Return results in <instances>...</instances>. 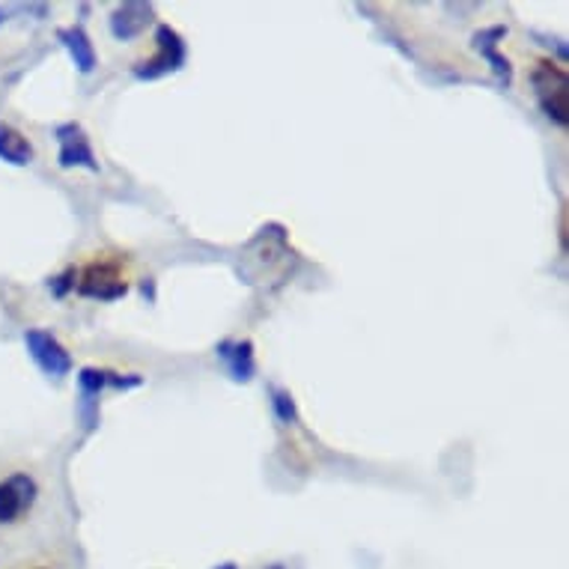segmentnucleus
<instances>
[{"instance_id": "5", "label": "nucleus", "mask_w": 569, "mask_h": 569, "mask_svg": "<svg viewBox=\"0 0 569 569\" xmlns=\"http://www.w3.org/2000/svg\"><path fill=\"white\" fill-rule=\"evenodd\" d=\"M28 350H31L33 361L40 364L49 376H66L72 369V358L69 352L63 350L61 343H57V337H51L49 331H40L33 329L28 331Z\"/></svg>"}, {"instance_id": "10", "label": "nucleus", "mask_w": 569, "mask_h": 569, "mask_svg": "<svg viewBox=\"0 0 569 569\" xmlns=\"http://www.w3.org/2000/svg\"><path fill=\"white\" fill-rule=\"evenodd\" d=\"M224 358L230 361V369L236 379H250V369H254V364H250V346L248 343H241V346H236V352H221Z\"/></svg>"}, {"instance_id": "12", "label": "nucleus", "mask_w": 569, "mask_h": 569, "mask_svg": "<svg viewBox=\"0 0 569 569\" xmlns=\"http://www.w3.org/2000/svg\"><path fill=\"white\" fill-rule=\"evenodd\" d=\"M278 569H280V567H278Z\"/></svg>"}, {"instance_id": "6", "label": "nucleus", "mask_w": 569, "mask_h": 569, "mask_svg": "<svg viewBox=\"0 0 569 569\" xmlns=\"http://www.w3.org/2000/svg\"><path fill=\"white\" fill-rule=\"evenodd\" d=\"M57 138H61V164L63 168H80L87 170H99L96 159H93V150H90V140L84 138V131L80 126H63L57 129Z\"/></svg>"}, {"instance_id": "4", "label": "nucleus", "mask_w": 569, "mask_h": 569, "mask_svg": "<svg viewBox=\"0 0 569 569\" xmlns=\"http://www.w3.org/2000/svg\"><path fill=\"white\" fill-rule=\"evenodd\" d=\"M155 49L159 51L152 57H147V61L135 66L138 78H161L168 72L180 69L182 61H185V45H182L180 33L170 31L168 24H161L159 33H155Z\"/></svg>"}, {"instance_id": "3", "label": "nucleus", "mask_w": 569, "mask_h": 569, "mask_svg": "<svg viewBox=\"0 0 569 569\" xmlns=\"http://www.w3.org/2000/svg\"><path fill=\"white\" fill-rule=\"evenodd\" d=\"M126 290H129V275H126L122 260H117V257H99L80 271L78 292L87 296V299H120V296H126Z\"/></svg>"}, {"instance_id": "7", "label": "nucleus", "mask_w": 569, "mask_h": 569, "mask_svg": "<svg viewBox=\"0 0 569 569\" xmlns=\"http://www.w3.org/2000/svg\"><path fill=\"white\" fill-rule=\"evenodd\" d=\"M150 15L152 7H147V3H122L120 10L110 15V31L117 40H135L147 31Z\"/></svg>"}, {"instance_id": "11", "label": "nucleus", "mask_w": 569, "mask_h": 569, "mask_svg": "<svg viewBox=\"0 0 569 569\" xmlns=\"http://www.w3.org/2000/svg\"><path fill=\"white\" fill-rule=\"evenodd\" d=\"M218 569H236V563H224V567H218Z\"/></svg>"}, {"instance_id": "1", "label": "nucleus", "mask_w": 569, "mask_h": 569, "mask_svg": "<svg viewBox=\"0 0 569 569\" xmlns=\"http://www.w3.org/2000/svg\"><path fill=\"white\" fill-rule=\"evenodd\" d=\"M36 501H40V480L31 471H0V528H12L21 519H28Z\"/></svg>"}, {"instance_id": "9", "label": "nucleus", "mask_w": 569, "mask_h": 569, "mask_svg": "<svg viewBox=\"0 0 569 569\" xmlns=\"http://www.w3.org/2000/svg\"><path fill=\"white\" fill-rule=\"evenodd\" d=\"M61 40L66 42V49L75 57V66L80 72H93L96 66V51H93V42L87 40V33L80 28H72V31H61Z\"/></svg>"}, {"instance_id": "8", "label": "nucleus", "mask_w": 569, "mask_h": 569, "mask_svg": "<svg viewBox=\"0 0 569 569\" xmlns=\"http://www.w3.org/2000/svg\"><path fill=\"white\" fill-rule=\"evenodd\" d=\"M0 159L10 164H31L33 161V143L28 135H21L15 126L0 122Z\"/></svg>"}, {"instance_id": "2", "label": "nucleus", "mask_w": 569, "mask_h": 569, "mask_svg": "<svg viewBox=\"0 0 569 569\" xmlns=\"http://www.w3.org/2000/svg\"><path fill=\"white\" fill-rule=\"evenodd\" d=\"M530 84H534V93H537V101L543 105V110H546V117L558 122V126H567L569 120L567 72L560 69L558 63L537 61L534 72H530Z\"/></svg>"}]
</instances>
